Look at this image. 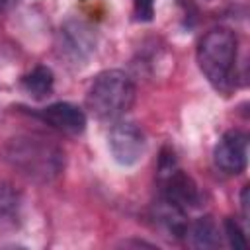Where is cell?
<instances>
[{
	"instance_id": "obj_13",
	"label": "cell",
	"mask_w": 250,
	"mask_h": 250,
	"mask_svg": "<svg viewBox=\"0 0 250 250\" xmlns=\"http://www.w3.org/2000/svg\"><path fill=\"white\" fill-rule=\"evenodd\" d=\"M225 236H227L229 244H230L234 250H246V246H248L246 234H244V230L240 229V225H238L232 217L225 219Z\"/></svg>"
},
{
	"instance_id": "obj_12",
	"label": "cell",
	"mask_w": 250,
	"mask_h": 250,
	"mask_svg": "<svg viewBox=\"0 0 250 250\" xmlns=\"http://www.w3.org/2000/svg\"><path fill=\"white\" fill-rule=\"evenodd\" d=\"M20 213V193L12 184L0 182V221L14 223Z\"/></svg>"
},
{
	"instance_id": "obj_9",
	"label": "cell",
	"mask_w": 250,
	"mask_h": 250,
	"mask_svg": "<svg viewBox=\"0 0 250 250\" xmlns=\"http://www.w3.org/2000/svg\"><path fill=\"white\" fill-rule=\"evenodd\" d=\"M152 217L154 221L168 232V236L184 238L188 230V211L178 207L176 203L164 199L158 195V199L152 205Z\"/></svg>"
},
{
	"instance_id": "obj_14",
	"label": "cell",
	"mask_w": 250,
	"mask_h": 250,
	"mask_svg": "<svg viewBox=\"0 0 250 250\" xmlns=\"http://www.w3.org/2000/svg\"><path fill=\"white\" fill-rule=\"evenodd\" d=\"M135 18L139 21H150L154 18V0H135Z\"/></svg>"
},
{
	"instance_id": "obj_10",
	"label": "cell",
	"mask_w": 250,
	"mask_h": 250,
	"mask_svg": "<svg viewBox=\"0 0 250 250\" xmlns=\"http://www.w3.org/2000/svg\"><path fill=\"white\" fill-rule=\"evenodd\" d=\"M186 236H189V242L193 248H217L221 246V232L211 215L197 217L193 223L188 225Z\"/></svg>"
},
{
	"instance_id": "obj_17",
	"label": "cell",
	"mask_w": 250,
	"mask_h": 250,
	"mask_svg": "<svg viewBox=\"0 0 250 250\" xmlns=\"http://www.w3.org/2000/svg\"><path fill=\"white\" fill-rule=\"evenodd\" d=\"M8 4H16V2H20V0H6Z\"/></svg>"
},
{
	"instance_id": "obj_5",
	"label": "cell",
	"mask_w": 250,
	"mask_h": 250,
	"mask_svg": "<svg viewBox=\"0 0 250 250\" xmlns=\"http://www.w3.org/2000/svg\"><path fill=\"white\" fill-rule=\"evenodd\" d=\"M107 146L117 164L133 166L143 158L146 148V139L143 129L135 121L117 119L109 129Z\"/></svg>"
},
{
	"instance_id": "obj_16",
	"label": "cell",
	"mask_w": 250,
	"mask_h": 250,
	"mask_svg": "<svg viewBox=\"0 0 250 250\" xmlns=\"http://www.w3.org/2000/svg\"><path fill=\"white\" fill-rule=\"evenodd\" d=\"M6 4H8V2H6V0H0V8H4V6H6Z\"/></svg>"
},
{
	"instance_id": "obj_1",
	"label": "cell",
	"mask_w": 250,
	"mask_h": 250,
	"mask_svg": "<svg viewBox=\"0 0 250 250\" xmlns=\"http://www.w3.org/2000/svg\"><path fill=\"white\" fill-rule=\"evenodd\" d=\"M4 160L23 178L35 184H51L64 172V150L41 135L10 137L2 148Z\"/></svg>"
},
{
	"instance_id": "obj_2",
	"label": "cell",
	"mask_w": 250,
	"mask_h": 250,
	"mask_svg": "<svg viewBox=\"0 0 250 250\" xmlns=\"http://www.w3.org/2000/svg\"><path fill=\"white\" fill-rule=\"evenodd\" d=\"M135 102V84L131 76L119 68L102 70L86 94V107L98 121L121 119Z\"/></svg>"
},
{
	"instance_id": "obj_8",
	"label": "cell",
	"mask_w": 250,
	"mask_h": 250,
	"mask_svg": "<svg viewBox=\"0 0 250 250\" xmlns=\"http://www.w3.org/2000/svg\"><path fill=\"white\" fill-rule=\"evenodd\" d=\"M37 117L64 135H80L86 129V113L70 102H55L39 109Z\"/></svg>"
},
{
	"instance_id": "obj_4",
	"label": "cell",
	"mask_w": 250,
	"mask_h": 250,
	"mask_svg": "<svg viewBox=\"0 0 250 250\" xmlns=\"http://www.w3.org/2000/svg\"><path fill=\"white\" fill-rule=\"evenodd\" d=\"M59 57L72 66H82L96 51V33L92 27L80 20H70L62 23L57 35Z\"/></svg>"
},
{
	"instance_id": "obj_3",
	"label": "cell",
	"mask_w": 250,
	"mask_h": 250,
	"mask_svg": "<svg viewBox=\"0 0 250 250\" xmlns=\"http://www.w3.org/2000/svg\"><path fill=\"white\" fill-rule=\"evenodd\" d=\"M238 57V37L229 27H213L209 29L197 45V66L203 76L215 86L223 88L236 66Z\"/></svg>"
},
{
	"instance_id": "obj_11",
	"label": "cell",
	"mask_w": 250,
	"mask_h": 250,
	"mask_svg": "<svg viewBox=\"0 0 250 250\" xmlns=\"http://www.w3.org/2000/svg\"><path fill=\"white\" fill-rule=\"evenodd\" d=\"M21 86H23V90H25L33 100H45V98L51 96L53 86H55L53 70H51L49 66H45V64H39V66H35L29 74L23 76Z\"/></svg>"
},
{
	"instance_id": "obj_6",
	"label": "cell",
	"mask_w": 250,
	"mask_h": 250,
	"mask_svg": "<svg viewBox=\"0 0 250 250\" xmlns=\"http://www.w3.org/2000/svg\"><path fill=\"white\" fill-rule=\"evenodd\" d=\"M213 158L219 170L236 176L246 170L248 164V135L238 129L227 131L215 145Z\"/></svg>"
},
{
	"instance_id": "obj_7",
	"label": "cell",
	"mask_w": 250,
	"mask_h": 250,
	"mask_svg": "<svg viewBox=\"0 0 250 250\" xmlns=\"http://www.w3.org/2000/svg\"><path fill=\"white\" fill-rule=\"evenodd\" d=\"M158 186H160V197L176 203L178 207L189 211L199 205V189L193 178L184 172L182 168H172L166 174L158 176Z\"/></svg>"
},
{
	"instance_id": "obj_15",
	"label": "cell",
	"mask_w": 250,
	"mask_h": 250,
	"mask_svg": "<svg viewBox=\"0 0 250 250\" xmlns=\"http://www.w3.org/2000/svg\"><path fill=\"white\" fill-rule=\"evenodd\" d=\"M240 205H242V217L248 221V186L242 188V193H240Z\"/></svg>"
}]
</instances>
